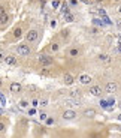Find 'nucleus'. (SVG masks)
<instances>
[{
	"label": "nucleus",
	"mask_w": 121,
	"mask_h": 138,
	"mask_svg": "<svg viewBox=\"0 0 121 138\" xmlns=\"http://www.w3.org/2000/svg\"><path fill=\"white\" fill-rule=\"evenodd\" d=\"M14 51H15V54L19 56V57H30L31 54H33V50H31V47H30V44L29 42H21V44H18V45H15L14 47Z\"/></svg>",
	"instance_id": "nucleus-1"
},
{
	"label": "nucleus",
	"mask_w": 121,
	"mask_h": 138,
	"mask_svg": "<svg viewBox=\"0 0 121 138\" xmlns=\"http://www.w3.org/2000/svg\"><path fill=\"white\" fill-rule=\"evenodd\" d=\"M39 38H40V30L38 27H31L26 32V35H24V41L26 42H29L30 45H36V44L39 42Z\"/></svg>",
	"instance_id": "nucleus-2"
},
{
	"label": "nucleus",
	"mask_w": 121,
	"mask_h": 138,
	"mask_svg": "<svg viewBox=\"0 0 121 138\" xmlns=\"http://www.w3.org/2000/svg\"><path fill=\"white\" fill-rule=\"evenodd\" d=\"M38 62L39 65H42V68H49L54 65V59L52 56H49V53H42L38 56Z\"/></svg>",
	"instance_id": "nucleus-3"
},
{
	"label": "nucleus",
	"mask_w": 121,
	"mask_h": 138,
	"mask_svg": "<svg viewBox=\"0 0 121 138\" xmlns=\"http://www.w3.org/2000/svg\"><path fill=\"white\" fill-rule=\"evenodd\" d=\"M76 116H78V113H76L75 110H70V108L64 110V111L61 113V119L64 122H73L76 119Z\"/></svg>",
	"instance_id": "nucleus-4"
},
{
	"label": "nucleus",
	"mask_w": 121,
	"mask_h": 138,
	"mask_svg": "<svg viewBox=\"0 0 121 138\" xmlns=\"http://www.w3.org/2000/svg\"><path fill=\"white\" fill-rule=\"evenodd\" d=\"M60 48H61V41L55 39V41H52L49 45L46 47V53H49V54H55V53L60 51Z\"/></svg>",
	"instance_id": "nucleus-5"
},
{
	"label": "nucleus",
	"mask_w": 121,
	"mask_h": 138,
	"mask_svg": "<svg viewBox=\"0 0 121 138\" xmlns=\"http://www.w3.org/2000/svg\"><path fill=\"white\" fill-rule=\"evenodd\" d=\"M23 35H24V27H23V24H18V26L12 30V39L14 41H19L23 38Z\"/></svg>",
	"instance_id": "nucleus-6"
},
{
	"label": "nucleus",
	"mask_w": 121,
	"mask_h": 138,
	"mask_svg": "<svg viewBox=\"0 0 121 138\" xmlns=\"http://www.w3.org/2000/svg\"><path fill=\"white\" fill-rule=\"evenodd\" d=\"M11 20H12V17L8 14V12L0 15V29H6V27L11 24Z\"/></svg>",
	"instance_id": "nucleus-7"
},
{
	"label": "nucleus",
	"mask_w": 121,
	"mask_h": 138,
	"mask_svg": "<svg viewBox=\"0 0 121 138\" xmlns=\"http://www.w3.org/2000/svg\"><path fill=\"white\" fill-rule=\"evenodd\" d=\"M66 56L69 59H78L79 56H81V48L79 47H72V48H69L67 53H66Z\"/></svg>",
	"instance_id": "nucleus-8"
},
{
	"label": "nucleus",
	"mask_w": 121,
	"mask_h": 138,
	"mask_svg": "<svg viewBox=\"0 0 121 138\" xmlns=\"http://www.w3.org/2000/svg\"><path fill=\"white\" fill-rule=\"evenodd\" d=\"M9 92H12L14 95H19V93L23 92V84L21 83H17V81L11 83L9 84Z\"/></svg>",
	"instance_id": "nucleus-9"
},
{
	"label": "nucleus",
	"mask_w": 121,
	"mask_h": 138,
	"mask_svg": "<svg viewBox=\"0 0 121 138\" xmlns=\"http://www.w3.org/2000/svg\"><path fill=\"white\" fill-rule=\"evenodd\" d=\"M88 92H90V95L94 96V98H100L102 93H103V89L100 86H90V90Z\"/></svg>",
	"instance_id": "nucleus-10"
},
{
	"label": "nucleus",
	"mask_w": 121,
	"mask_h": 138,
	"mask_svg": "<svg viewBox=\"0 0 121 138\" xmlns=\"http://www.w3.org/2000/svg\"><path fill=\"white\" fill-rule=\"evenodd\" d=\"M78 81H79L81 84H84V86H90L93 78H91V75H88V74H81L78 77Z\"/></svg>",
	"instance_id": "nucleus-11"
},
{
	"label": "nucleus",
	"mask_w": 121,
	"mask_h": 138,
	"mask_svg": "<svg viewBox=\"0 0 121 138\" xmlns=\"http://www.w3.org/2000/svg\"><path fill=\"white\" fill-rule=\"evenodd\" d=\"M96 116H97V111L94 108H85L82 111V117H85V119H94Z\"/></svg>",
	"instance_id": "nucleus-12"
},
{
	"label": "nucleus",
	"mask_w": 121,
	"mask_h": 138,
	"mask_svg": "<svg viewBox=\"0 0 121 138\" xmlns=\"http://www.w3.org/2000/svg\"><path fill=\"white\" fill-rule=\"evenodd\" d=\"M117 89H118L117 83H114V81H109V83H106V86H105V92L109 93V95H112V93L117 92Z\"/></svg>",
	"instance_id": "nucleus-13"
},
{
	"label": "nucleus",
	"mask_w": 121,
	"mask_h": 138,
	"mask_svg": "<svg viewBox=\"0 0 121 138\" xmlns=\"http://www.w3.org/2000/svg\"><path fill=\"white\" fill-rule=\"evenodd\" d=\"M69 38H70V30L69 29H61V32H60V41L61 42H69Z\"/></svg>",
	"instance_id": "nucleus-14"
},
{
	"label": "nucleus",
	"mask_w": 121,
	"mask_h": 138,
	"mask_svg": "<svg viewBox=\"0 0 121 138\" xmlns=\"http://www.w3.org/2000/svg\"><path fill=\"white\" fill-rule=\"evenodd\" d=\"M3 62L6 65H9V66H15V65H17V56L15 54H8Z\"/></svg>",
	"instance_id": "nucleus-15"
},
{
	"label": "nucleus",
	"mask_w": 121,
	"mask_h": 138,
	"mask_svg": "<svg viewBox=\"0 0 121 138\" xmlns=\"http://www.w3.org/2000/svg\"><path fill=\"white\" fill-rule=\"evenodd\" d=\"M73 81H75V78L70 74H64L63 75V84H66V86H72Z\"/></svg>",
	"instance_id": "nucleus-16"
},
{
	"label": "nucleus",
	"mask_w": 121,
	"mask_h": 138,
	"mask_svg": "<svg viewBox=\"0 0 121 138\" xmlns=\"http://www.w3.org/2000/svg\"><path fill=\"white\" fill-rule=\"evenodd\" d=\"M81 95H82V93H81V90H76V89H75V90H70V92H69V96H70V98H76V99H79V98H81Z\"/></svg>",
	"instance_id": "nucleus-17"
},
{
	"label": "nucleus",
	"mask_w": 121,
	"mask_h": 138,
	"mask_svg": "<svg viewBox=\"0 0 121 138\" xmlns=\"http://www.w3.org/2000/svg\"><path fill=\"white\" fill-rule=\"evenodd\" d=\"M6 129H8V122L0 119V135H2L3 132H6Z\"/></svg>",
	"instance_id": "nucleus-18"
},
{
	"label": "nucleus",
	"mask_w": 121,
	"mask_h": 138,
	"mask_svg": "<svg viewBox=\"0 0 121 138\" xmlns=\"http://www.w3.org/2000/svg\"><path fill=\"white\" fill-rule=\"evenodd\" d=\"M8 9H9L8 3H5V2H0V15H2V14H6V12H8Z\"/></svg>",
	"instance_id": "nucleus-19"
},
{
	"label": "nucleus",
	"mask_w": 121,
	"mask_h": 138,
	"mask_svg": "<svg viewBox=\"0 0 121 138\" xmlns=\"http://www.w3.org/2000/svg\"><path fill=\"white\" fill-rule=\"evenodd\" d=\"M97 59H99V62H105V63H108V62L111 60V57H109L108 54H99Z\"/></svg>",
	"instance_id": "nucleus-20"
},
{
	"label": "nucleus",
	"mask_w": 121,
	"mask_h": 138,
	"mask_svg": "<svg viewBox=\"0 0 121 138\" xmlns=\"http://www.w3.org/2000/svg\"><path fill=\"white\" fill-rule=\"evenodd\" d=\"M18 105H19L21 108H27V107H29V101H27V99H21V101L18 102Z\"/></svg>",
	"instance_id": "nucleus-21"
},
{
	"label": "nucleus",
	"mask_w": 121,
	"mask_h": 138,
	"mask_svg": "<svg viewBox=\"0 0 121 138\" xmlns=\"http://www.w3.org/2000/svg\"><path fill=\"white\" fill-rule=\"evenodd\" d=\"M8 56V53H6V50L3 47H0V60H5V57Z\"/></svg>",
	"instance_id": "nucleus-22"
},
{
	"label": "nucleus",
	"mask_w": 121,
	"mask_h": 138,
	"mask_svg": "<svg viewBox=\"0 0 121 138\" xmlns=\"http://www.w3.org/2000/svg\"><path fill=\"white\" fill-rule=\"evenodd\" d=\"M39 105H40L42 108H45L46 105H48V98H46V96H45V98H42V99L39 101Z\"/></svg>",
	"instance_id": "nucleus-23"
},
{
	"label": "nucleus",
	"mask_w": 121,
	"mask_h": 138,
	"mask_svg": "<svg viewBox=\"0 0 121 138\" xmlns=\"http://www.w3.org/2000/svg\"><path fill=\"white\" fill-rule=\"evenodd\" d=\"M64 18H66V21H69V23L75 20V18H73V15H72V14H69V12H67V14H64Z\"/></svg>",
	"instance_id": "nucleus-24"
},
{
	"label": "nucleus",
	"mask_w": 121,
	"mask_h": 138,
	"mask_svg": "<svg viewBox=\"0 0 121 138\" xmlns=\"http://www.w3.org/2000/svg\"><path fill=\"white\" fill-rule=\"evenodd\" d=\"M40 120H46V117H48V114H46V113L45 111H40Z\"/></svg>",
	"instance_id": "nucleus-25"
},
{
	"label": "nucleus",
	"mask_w": 121,
	"mask_h": 138,
	"mask_svg": "<svg viewBox=\"0 0 121 138\" xmlns=\"http://www.w3.org/2000/svg\"><path fill=\"white\" fill-rule=\"evenodd\" d=\"M31 105H33V107H38V105H39V101L36 99V98H33V99H31Z\"/></svg>",
	"instance_id": "nucleus-26"
},
{
	"label": "nucleus",
	"mask_w": 121,
	"mask_h": 138,
	"mask_svg": "<svg viewBox=\"0 0 121 138\" xmlns=\"http://www.w3.org/2000/svg\"><path fill=\"white\" fill-rule=\"evenodd\" d=\"M69 3H70V6H76L79 3V0H69Z\"/></svg>",
	"instance_id": "nucleus-27"
},
{
	"label": "nucleus",
	"mask_w": 121,
	"mask_h": 138,
	"mask_svg": "<svg viewBox=\"0 0 121 138\" xmlns=\"http://www.w3.org/2000/svg\"><path fill=\"white\" fill-rule=\"evenodd\" d=\"M58 3H60L58 0H54V2H52V8H57V6H58Z\"/></svg>",
	"instance_id": "nucleus-28"
},
{
	"label": "nucleus",
	"mask_w": 121,
	"mask_h": 138,
	"mask_svg": "<svg viewBox=\"0 0 121 138\" xmlns=\"http://www.w3.org/2000/svg\"><path fill=\"white\" fill-rule=\"evenodd\" d=\"M52 123H54V119H51V117H49V119L46 120V125H52Z\"/></svg>",
	"instance_id": "nucleus-29"
},
{
	"label": "nucleus",
	"mask_w": 121,
	"mask_h": 138,
	"mask_svg": "<svg viewBox=\"0 0 121 138\" xmlns=\"http://www.w3.org/2000/svg\"><path fill=\"white\" fill-rule=\"evenodd\" d=\"M2 86H3V80L0 78V87H2Z\"/></svg>",
	"instance_id": "nucleus-30"
},
{
	"label": "nucleus",
	"mask_w": 121,
	"mask_h": 138,
	"mask_svg": "<svg viewBox=\"0 0 121 138\" xmlns=\"http://www.w3.org/2000/svg\"><path fill=\"white\" fill-rule=\"evenodd\" d=\"M112 2H114V3H118V2H121V0H112Z\"/></svg>",
	"instance_id": "nucleus-31"
},
{
	"label": "nucleus",
	"mask_w": 121,
	"mask_h": 138,
	"mask_svg": "<svg viewBox=\"0 0 121 138\" xmlns=\"http://www.w3.org/2000/svg\"><path fill=\"white\" fill-rule=\"evenodd\" d=\"M94 2H105V0H94Z\"/></svg>",
	"instance_id": "nucleus-32"
},
{
	"label": "nucleus",
	"mask_w": 121,
	"mask_h": 138,
	"mask_svg": "<svg viewBox=\"0 0 121 138\" xmlns=\"http://www.w3.org/2000/svg\"><path fill=\"white\" fill-rule=\"evenodd\" d=\"M118 119H120V120H121V114H120V116H118Z\"/></svg>",
	"instance_id": "nucleus-33"
},
{
	"label": "nucleus",
	"mask_w": 121,
	"mask_h": 138,
	"mask_svg": "<svg viewBox=\"0 0 121 138\" xmlns=\"http://www.w3.org/2000/svg\"><path fill=\"white\" fill-rule=\"evenodd\" d=\"M120 108H121V104H120Z\"/></svg>",
	"instance_id": "nucleus-34"
}]
</instances>
